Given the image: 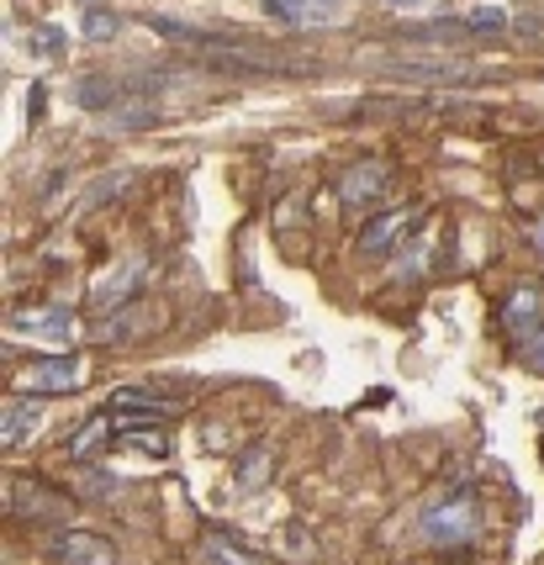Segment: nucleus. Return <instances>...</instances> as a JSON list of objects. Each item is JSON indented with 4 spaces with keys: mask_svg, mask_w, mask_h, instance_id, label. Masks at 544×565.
I'll list each match as a JSON object with an SVG mask.
<instances>
[{
    "mask_svg": "<svg viewBox=\"0 0 544 565\" xmlns=\"http://www.w3.org/2000/svg\"><path fill=\"white\" fill-rule=\"evenodd\" d=\"M502 322H508L513 344L523 349V360L544 365V301H540V291H534V286H519V291L508 296Z\"/></svg>",
    "mask_w": 544,
    "mask_h": 565,
    "instance_id": "obj_3",
    "label": "nucleus"
},
{
    "mask_svg": "<svg viewBox=\"0 0 544 565\" xmlns=\"http://www.w3.org/2000/svg\"><path fill=\"white\" fill-rule=\"evenodd\" d=\"M117 449H127V455H149V460H164L170 455V434L159 428V423H127V428H117Z\"/></svg>",
    "mask_w": 544,
    "mask_h": 565,
    "instance_id": "obj_13",
    "label": "nucleus"
},
{
    "mask_svg": "<svg viewBox=\"0 0 544 565\" xmlns=\"http://www.w3.org/2000/svg\"><path fill=\"white\" fill-rule=\"evenodd\" d=\"M49 555L58 565H117V544L96 534V529H58Z\"/></svg>",
    "mask_w": 544,
    "mask_h": 565,
    "instance_id": "obj_6",
    "label": "nucleus"
},
{
    "mask_svg": "<svg viewBox=\"0 0 544 565\" xmlns=\"http://www.w3.org/2000/svg\"><path fill=\"white\" fill-rule=\"evenodd\" d=\"M476 529H481V502L476 492H439L428 508H423V534L428 544H445V550H460V544L476 540Z\"/></svg>",
    "mask_w": 544,
    "mask_h": 565,
    "instance_id": "obj_1",
    "label": "nucleus"
},
{
    "mask_svg": "<svg viewBox=\"0 0 544 565\" xmlns=\"http://www.w3.org/2000/svg\"><path fill=\"white\" fill-rule=\"evenodd\" d=\"M502 22H508L502 11H470V26H487V32H497Z\"/></svg>",
    "mask_w": 544,
    "mask_h": 565,
    "instance_id": "obj_18",
    "label": "nucleus"
},
{
    "mask_svg": "<svg viewBox=\"0 0 544 565\" xmlns=\"http://www.w3.org/2000/svg\"><path fill=\"white\" fill-rule=\"evenodd\" d=\"M90 381V365L79 354H49V360H26L11 370V386L22 396H70Z\"/></svg>",
    "mask_w": 544,
    "mask_h": 565,
    "instance_id": "obj_2",
    "label": "nucleus"
},
{
    "mask_svg": "<svg viewBox=\"0 0 544 565\" xmlns=\"http://www.w3.org/2000/svg\"><path fill=\"white\" fill-rule=\"evenodd\" d=\"M32 423H38V402L32 396H6V418H0V444L17 449L32 439Z\"/></svg>",
    "mask_w": 544,
    "mask_h": 565,
    "instance_id": "obj_12",
    "label": "nucleus"
},
{
    "mask_svg": "<svg viewBox=\"0 0 544 565\" xmlns=\"http://www.w3.org/2000/svg\"><path fill=\"white\" fill-rule=\"evenodd\" d=\"M423 222V206H392V212H375L360 233H354V244L360 254H392V248L413 244V227Z\"/></svg>",
    "mask_w": 544,
    "mask_h": 565,
    "instance_id": "obj_5",
    "label": "nucleus"
},
{
    "mask_svg": "<svg viewBox=\"0 0 544 565\" xmlns=\"http://www.w3.org/2000/svg\"><path fill=\"white\" fill-rule=\"evenodd\" d=\"M106 413L117 418V428H127V423H164L180 413V402L159 392H143V386H122V392H111Z\"/></svg>",
    "mask_w": 544,
    "mask_h": 565,
    "instance_id": "obj_7",
    "label": "nucleus"
},
{
    "mask_svg": "<svg viewBox=\"0 0 544 565\" xmlns=\"http://www.w3.org/2000/svg\"><path fill=\"white\" fill-rule=\"evenodd\" d=\"M275 22H291V26H328L344 17V0H265Z\"/></svg>",
    "mask_w": 544,
    "mask_h": 565,
    "instance_id": "obj_11",
    "label": "nucleus"
},
{
    "mask_svg": "<svg viewBox=\"0 0 544 565\" xmlns=\"http://www.w3.org/2000/svg\"><path fill=\"white\" fill-rule=\"evenodd\" d=\"M143 275H149V259H143V254H127L111 270H100L96 280H90V312H117V307H127V301L138 296V286H143Z\"/></svg>",
    "mask_w": 544,
    "mask_h": 565,
    "instance_id": "obj_4",
    "label": "nucleus"
},
{
    "mask_svg": "<svg viewBox=\"0 0 544 565\" xmlns=\"http://www.w3.org/2000/svg\"><path fill=\"white\" fill-rule=\"evenodd\" d=\"M201 555H206V565H265L254 550H244L233 534H217V529L201 540Z\"/></svg>",
    "mask_w": 544,
    "mask_h": 565,
    "instance_id": "obj_15",
    "label": "nucleus"
},
{
    "mask_svg": "<svg viewBox=\"0 0 544 565\" xmlns=\"http://www.w3.org/2000/svg\"><path fill=\"white\" fill-rule=\"evenodd\" d=\"M386 180H392V170H386L381 159H354V164L339 174V201H344V212H360V206L381 201Z\"/></svg>",
    "mask_w": 544,
    "mask_h": 565,
    "instance_id": "obj_9",
    "label": "nucleus"
},
{
    "mask_svg": "<svg viewBox=\"0 0 544 565\" xmlns=\"http://www.w3.org/2000/svg\"><path fill=\"white\" fill-rule=\"evenodd\" d=\"M11 328L58 349L75 339V312H70V307H17V312H11Z\"/></svg>",
    "mask_w": 544,
    "mask_h": 565,
    "instance_id": "obj_8",
    "label": "nucleus"
},
{
    "mask_svg": "<svg viewBox=\"0 0 544 565\" xmlns=\"http://www.w3.org/2000/svg\"><path fill=\"white\" fill-rule=\"evenodd\" d=\"M270 470H275L270 444H248L244 455L233 460V481H238V487H265V481H270Z\"/></svg>",
    "mask_w": 544,
    "mask_h": 565,
    "instance_id": "obj_14",
    "label": "nucleus"
},
{
    "mask_svg": "<svg viewBox=\"0 0 544 565\" xmlns=\"http://www.w3.org/2000/svg\"><path fill=\"white\" fill-rule=\"evenodd\" d=\"M85 38H90V43H106V38H117V17L90 6V11H85Z\"/></svg>",
    "mask_w": 544,
    "mask_h": 565,
    "instance_id": "obj_17",
    "label": "nucleus"
},
{
    "mask_svg": "<svg viewBox=\"0 0 544 565\" xmlns=\"http://www.w3.org/2000/svg\"><path fill=\"white\" fill-rule=\"evenodd\" d=\"M386 6H402V11H418V6H428V0H386Z\"/></svg>",
    "mask_w": 544,
    "mask_h": 565,
    "instance_id": "obj_19",
    "label": "nucleus"
},
{
    "mask_svg": "<svg viewBox=\"0 0 544 565\" xmlns=\"http://www.w3.org/2000/svg\"><path fill=\"white\" fill-rule=\"evenodd\" d=\"M111 439H117V428H111V413H96V418H90V423H85V428L75 434L70 455H75V460H96V455H100V449H106Z\"/></svg>",
    "mask_w": 544,
    "mask_h": 565,
    "instance_id": "obj_16",
    "label": "nucleus"
},
{
    "mask_svg": "<svg viewBox=\"0 0 544 565\" xmlns=\"http://www.w3.org/2000/svg\"><path fill=\"white\" fill-rule=\"evenodd\" d=\"M11 513L22 518H64L70 513V502H64V492H53V487H43L38 476H11Z\"/></svg>",
    "mask_w": 544,
    "mask_h": 565,
    "instance_id": "obj_10",
    "label": "nucleus"
}]
</instances>
